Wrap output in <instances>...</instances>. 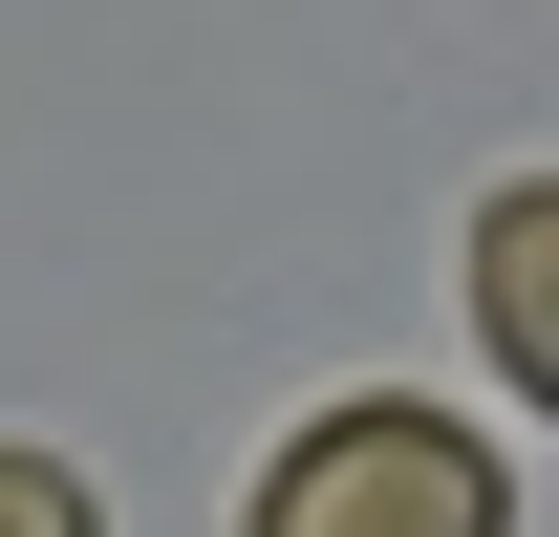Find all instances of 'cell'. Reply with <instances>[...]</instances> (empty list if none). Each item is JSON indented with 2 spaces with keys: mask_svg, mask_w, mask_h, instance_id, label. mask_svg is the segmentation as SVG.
I'll use <instances>...</instances> for the list:
<instances>
[{
  "mask_svg": "<svg viewBox=\"0 0 559 537\" xmlns=\"http://www.w3.org/2000/svg\"><path fill=\"white\" fill-rule=\"evenodd\" d=\"M237 537H516V494H495V430H474V408L345 387V408L280 430V473H259Z\"/></svg>",
  "mask_w": 559,
  "mask_h": 537,
  "instance_id": "obj_1",
  "label": "cell"
},
{
  "mask_svg": "<svg viewBox=\"0 0 559 537\" xmlns=\"http://www.w3.org/2000/svg\"><path fill=\"white\" fill-rule=\"evenodd\" d=\"M0 537H108V516H86V473H66V452H0Z\"/></svg>",
  "mask_w": 559,
  "mask_h": 537,
  "instance_id": "obj_3",
  "label": "cell"
},
{
  "mask_svg": "<svg viewBox=\"0 0 559 537\" xmlns=\"http://www.w3.org/2000/svg\"><path fill=\"white\" fill-rule=\"evenodd\" d=\"M474 344H495L516 408H559V172H495V215H474Z\"/></svg>",
  "mask_w": 559,
  "mask_h": 537,
  "instance_id": "obj_2",
  "label": "cell"
}]
</instances>
